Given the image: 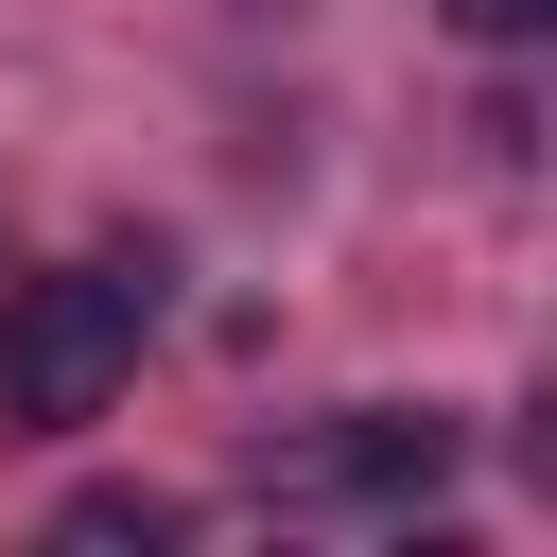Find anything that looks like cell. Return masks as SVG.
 I'll return each instance as SVG.
<instances>
[{"label":"cell","instance_id":"4","mask_svg":"<svg viewBox=\"0 0 557 557\" xmlns=\"http://www.w3.org/2000/svg\"><path fill=\"white\" fill-rule=\"evenodd\" d=\"M453 17H470V35H487V52H522V35H540V17H557V0H453Z\"/></svg>","mask_w":557,"mask_h":557},{"label":"cell","instance_id":"1","mask_svg":"<svg viewBox=\"0 0 557 557\" xmlns=\"http://www.w3.org/2000/svg\"><path fill=\"white\" fill-rule=\"evenodd\" d=\"M139 331H157V261H70V278H35V296L0 313V418H17V435L104 418L122 366H139Z\"/></svg>","mask_w":557,"mask_h":557},{"label":"cell","instance_id":"2","mask_svg":"<svg viewBox=\"0 0 557 557\" xmlns=\"http://www.w3.org/2000/svg\"><path fill=\"white\" fill-rule=\"evenodd\" d=\"M261 487H278V505H435V487H453V418H435V400H348L331 435L261 453Z\"/></svg>","mask_w":557,"mask_h":557},{"label":"cell","instance_id":"3","mask_svg":"<svg viewBox=\"0 0 557 557\" xmlns=\"http://www.w3.org/2000/svg\"><path fill=\"white\" fill-rule=\"evenodd\" d=\"M52 540H139V557H157V540H174V505H157V487H70V505H52Z\"/></svg>","mask_w":557,"mask_h":557}]
</instances>
